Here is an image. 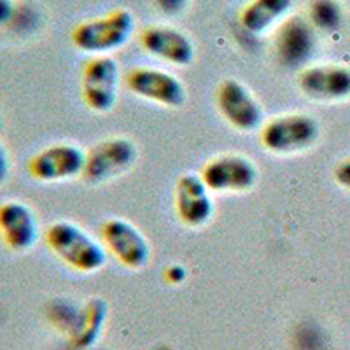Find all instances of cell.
<instances>
[{
    "label": "cell",
    "instance_id": "cell-1",
    "mask_svg": "<svg viewBox=\"0 0 350 350\" xmlns=\"http://www.w3.org/2000/svg\"><path fill=\"white\" fill-rule=\"evenodd\" d=\"M44 239L49 251L79 273H96L107 265L109 254L102 240L95 239L74 221L60 219L49 224Z\"/></svg>",
    "mask_w": 350,
    "mask_h": 350
},
{
    "label": "cell",
    "instance_id": "cell-2",
    "mask_svg": "<svg viewBox=\"0 0 350 350\" xmlns=\"http://www.w3.org/2000/svg\"><path fill=\"white\" fill-rule=\"evenodd\" d=\"M135 32V18L126 9L84 21L72 30V44L92 56H111L128 44Z\"/></svg>",
    "mask_w": 350,
    "mask_h": 350
},
{
    "label": "cell",
    "instance_id": "cell-3",
    "mask_svg": "<svg viewBox=\"0 0 350 350\" xmlns=\"http://www.w3.org/2000/svg\"><path fill=\"white\" fill-rule=\"evenodd\" d=\"M319 139L315 118L303 112L275 116L259 130V142L265 151L277 156L298 154L310 149Z\"/></svg>",
    "mask_w": 350,
    "mask_h": 350
},
{
    "label": "cell",
    "instance_id": "cell-4",
    "mask_svg": "<svg viewBox=\"0 0 350 350\" xmlns=\"http://www.w3.org/2000/svg\"><path fill=\"white\" fill-rule=\"evenodd\" d=\"M121 76L120 64L112 56H92L81 74V96L86 107L107 114L118 105Z\"/></svg>",
    "mask_w": 350,
    "mask_h": 350
},
{
    "label": "cell",
    "instance_id": "cell-5",
    "mask_svg": "<svg viewBox=\"0 0 350 350\" xmlns=\"http://www.w3.org/2000/svg\"><path fill=\"white\" fill-rule=\"evenodd\" d=\"M219 114L240 133L259 131L265 124V109L254 93L239 79H224L215 90Z\"/></svg>",
    "mask_w": 350,
    "mask_h": 350
},
{
    "label": "cell",
    "instance_id": "cell-6",
    "mask_svg": "<svg viewBox=\"0 0 350 350\" xmlns=\"http://www.w3.org/2000/svg\"><path fill=\"white\" fill-rule=\"evenodd\" d=\"M105 251L128 270H142L151 261V245L142 231L123 217L107 219L100 228Z\"/></svg>",
    "mask_w": 350,
    "mask_h": 350
},
{
    "label": "cell",
    "instance_id": "cell-7",
    "mask_svg": "<svg viewBox=\"0 0 350 350\" xmlns=\"http://www.w3.org/2000/svg\"><path fill=\"white\" fill-rule=\"evenodd\" d=\"M123 83L130 93L161 107H180L187 98L183 81L165 68L133 67L123 76Z\"/></svg>",
    "mask_w": 350,
    "mask_h": 350
},
{
    "label": "cell",
    "instance_id": "cell-8",
    "mask_svg": "<svg viewBox=\"0 0 350 350\" xmlns=\"http://www.w3.org/2000/svg\"><path fill=\"white\" fill-rule=\"evenodd\" d=\"M139 151L128 137H111L88 151L83 179L90 184H102L121 177L137 163Z\"/></svg>",
    "mask_w": 350,
    "mask_h": 350
},
{
    "label": "cell",
    "instance_id": "cell-9",
    "mask_svg": "<svg viewBox=\"0 0 350 350\" xmlns=\"http://www.w3.org/2000/svg\"><path fill=\"white\" fill-rule=\"evenodd\" d=\"M200 177L212 193H245L258 184L259 170L251 158L228 152L208 159Z\"/></svg>",
    "mask_w": 350,
    "mask_h": 350
},
{
    "label": "cell",
    "instance_id": "cell-10",
    "mask_svg": "<svg viewBox=\"0 0 350 350\" xmlns=\"http://www.w3.org/2000/svg\"><path fill=\"white\" fill-rule=\"evenodd\" d=\"M88 152L77 144L60 142L44 148L28 161V174L39 183H64L83 177Z\"/></svg>",
    "mask_w": 350,
    "mask_h": 350
},
{
    "label": "cell",
    "instance_id": "cell-11",
    "mask_svg": "<svg viewBox=\"0 0 350 350\" xmlns=\"http://www.w3.org/2000/svg\"><path fill=\"white\" fill-rule=\"evenodd\" d=\"M174 208L180 223L187 228H202L215 212L212 191L200 174L180 175L174 189Z\"/></svg>",
    "mask_w": 350,
    "mask_h": 350
},
{
    "label": "cell",
    "instance_id": "cell-12",
    "mask_svg": "<svg viewBox=\"0 0 350 350\" xmlns=\"http://www.w3.org/2000/svg\"><path fill=\"white\" fill-rule=\"evenodd\" d=\"M40 228L36 212L20 200L0 203V239L14 252H28L39 242Z\"/></svg>",
    "mask_w": 350,
    "mask_h": 350
},
{
    "label": "cell",
    "instance_id": "cell-13",
    "mask_svg": "<svg viewBox=\"0 0 350 350\" xmlns=\"http://www.w3.org/2000/svg\"><path fill=\"white\" fill-rule=\"evenodd\" d=\"M140 46L148 55L174 67H186L195 60V44L187 33L175 27L146 28L140 33Z\"/></svg>",
    "mask_w": 350,
    "mask_h": 350
},
{
    "label": "cell",
    "instance_id": "cell-14",
    "mask_svg": "<svg viewBox=\"0 0 350 350\" xmlns=\"http://www.w3.org/2000/svg\"><path fill=\"white\" fill-rule=\"evenodd\" d=\"M303 95L321 102H338L350 96V68L336 64L306 65L298 77Z\"/></svg>",
    "mask_w": 350,
    "mask_h": 350
},
{
    "label": "cell",
    "instance_id": "cell-15",
    "mask_svg": "<svg viewBox=\"0 0 350 350\" xmlns=\"http://www.w3.org/2000/svg\"><path fill=\"white\" fill-rule=\"evenodd\" d=\"M317 39L315 28L303 18H291L280 23L275 37V53L282 65L298 68L310 62L315 53Z\"/></svg>",
    "mask_w": 350,
    "mask_h": 350
},
{
    "label": "cell",
    "instance_id": "cell-16",
    "mask_svg": "<svg viewBox=\"0 0 350 350\" xmlns=\"http://www.w3.org/2000/svg\"><path fill=\"white\" fill-rule=\"evenodd\" d=\"M293 0H251L240 12V25L247 33L261 37L275 25L284 23Z\"/></svg>",
    "mask_w": 350,
    "mask_h": 350
},
{
    "label": "cell",
    "instance_id": "cell-17",
    "mask_svg": "<svg viewBox=\"0 0 350 350\" xmlns=\"http://www.w3.org/2000/svg\"><path fill=\"white\" fill-rule=\"evenodd\" d=\"M109 315V306L104 298H90L79 308L76 326L70 333L72 345L81 350L92 349L96 345L102 333H104L105 321Z\"/></svg>",
    "mask_w": 350,
    "mask_h": 350
},
{
    "label": "cell",
    "instance_id": "cell-18",
    "mask_svg": "<svg viewBox=\"0 0 350 350\" xmlns=\"http://www.w3.org/2000/svg\"><path fill=\"white\" fill-rule=\"evenodd\" d=\"M308 21L315 30L333 32L342 23V5L336 0H314L308 9Z\"/></svg>",
    "mask_w": 350,
    "mask_h": 350
},
{
    "label": "cell",
    "instance_id": "cell-19",
    "mask_svg": "<svg viewBox=\"0 0 350 350\" xmlns=\"http://www.w3.org/2000/svg\"><path fill=\"white\" fill-rule=\"evenodd\" d=\"M81 306L72 305V303L65 301V299H56L51 303L48 310V317L51 319V323L64 333L70 336L72 329L76 326L77 315H79Z\"/></svg>",
    "mask_w": 350,
    "mask_h": 350
},
{
    "label": "cell",
    "instance_id": "cell-20",
    "mask_svg": "<svg viewBox=\"0 0 350 350\" xmlns=\"http://www.w3.org/2000/svg\"><path fill=\"white\" fill-rule=\"evenodd\" d=\"M158 9L167 16H177L187 8L189 0H154Z\"/></svg>",
    "mask_w": 350,
    "mask_h": 350
},
{
    "label": "cell",
    "instance_id": "cell-21",
    "mask_svg": "<svg viewBox=\"0 0 350 350\" xmlns=\"http://www.w3.org/2000/svg\"><path fill=\"white\" fill-rule=\"evenodd\" d=\"M165 279L172 286H180L187 279V270L184 267H180V265H170L165 270Z\"/></svg>",
    "mask_w": 350,
    "mask_h": 350
},
{
    "label": "cell",
    "instance_id": "cell-22",
    "mask_svg": "<svg viewBox=\"0 0 350 350\" xmlns=\"http://www.w3.org/2000/svg\"><path fill=\"white\" fill-rule=\"evenodd\" d=\"M334 179L345 189H350V159L342 161L334 170Z\"/></svg>",
    "mask_w": 350,
    "mask_h": 350
},
{
    "label": "cell",
    "instance_id": "cell-23",
    "mask_svg": "<svg viewBox=\"0 0 350 350\" xmlns=\"http://www.w3.org/2000/svg\"><path fill=\"white\" fill-rule=\"evenodd\" d=\"M9 172H11V158L4 144L0 142V184L8 180Z\"/></svg>",
    "mask_w": 350,
    "mask_h": 350
},
{
    "label": "cell",
    "instance_id": "cell-24",
    "mask_svg": "<svg viewBox=\"0 0 350 350\" xmlns=\"http://www.w3.org/2000/svg\"><path fill=\"white\" fill-rule=\"evenodd\" d=\"M14 14H16V11H14L12 0H0V25L12 21Z\"/></svg>",
    "mask_w": 350,
    "mask_h": 350
},
{
    "label": "cell",
    "instance_id": "cell-25",
    "mask_svg": "<svg viewBox=\"0 0 350 350\" xmlns=\"http://www.w3.org/2000/svg\"><path fill=\"white\" fill-rule=\"evenodd\" d=\"M0 130H2V120H0Z\"/></svg>",
    "mask_w": 350,
    "mask_h": 350
}]
</instances>
